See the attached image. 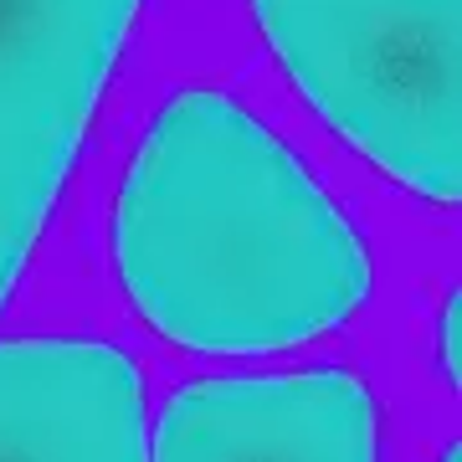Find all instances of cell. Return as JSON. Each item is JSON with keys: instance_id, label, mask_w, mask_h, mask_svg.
<instances>
[{"instance_id": "277c9868", "label": "cell", "mask_w": 462, "mask_h": 462, "mask_svg": "<svg viewBox=\"0 0 462 462\" xmlns=\"http://www.w3.org/2000/svg\"><path fill=\"white\" fill-rule=\"evenodd\" d=\"M375 437L349 370L206 375L170 396L149 462H375Z\"/></svg>"}, {"instance_id": "6da1fadb", "label": "cell", "mask_w": 462, "mask_h": 462, "mask_svg": "<svg viewBox=\"0 0 462 462\" xmlns=\"http://www.w3.org/2000/svg\"><path fill=\"white\" fill-rule=\"evenodd\" d=\"M124 293L200 355H267L370 298L360 231L263 118L185 88L149 118L114 211Z\"/></svg>"}, {"instance_id": "7a4b0ae2", "label": "cell", "mask_w": 462, "mask_h": 462, "mask_svg": "<svg viewBox=\"0 0 462 462\" xmlns=\"http://www.w3.org/2000/svg\"><path fill=\"white\" fill-rule=\"evenodd\" d=\"M303 98L385 175L462 196V0H252Z\"/></svg>"}, {"instance_id": "3957f363", "label": "cell", "mask_w": 462, "mask_h": 462, "mask_svg": "<svg viewBox=\"0 0 462 462\" xmlns=\"http://www.w3.org/2000/svg\"><path fill=\"white\" fill-rule=\"evenodd\" d=\"M139 0H0V303L78 160Z\"/></svg>"}, {"instance_id": "8992f818", "label": "cell", "mask_w": 462, "mask_h": 462, "mask_svg": "<svg viewBox=\"0 0 462 462\" xmlns=\"http://www.w3.org/2000/svg\"><path fill=\"white\" fill-rule=\"evenodd\" d=\"M457 324H462V309H457V298H447V314H442V365H447V375L462 380L457 370Z\"/></svg>"}, {"instance_id": "52a82bcc", "label": "cell", "mask_w": 462, "mask_h": 462, "mask_svg": "<svg viewBox=\"0 0 462 462\" xmlns=\"http://www.w3.org/2000/svg\"><path fill=\"white\" fill-rule=\"evenodd\" d=\"M442 462H462V457H457V452H447V457H442Z\"/></svg>"}, {"instance_id": "5b68a950", "label": "cell", "mask_w": 462, "mask_h": 462, "mask_svg": "<svg viewBox=\"0 0 462 462\" xmlns=\"http://www.w3.org/2000/svg\"><path fill=\"white\" fill-rule=\"evenodd\" d=\"M0 462H149L139 365L103 339H5Z\"/></svg>"}]
</instances>
